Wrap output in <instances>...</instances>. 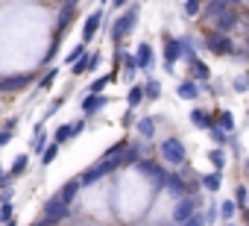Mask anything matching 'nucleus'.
Segmentation results:
<instances>
[{
	"label": "nucleus",
	"mask_w": 249,
	"mask_h": 226,
	"mask_svg": "<svg viewBox=\"0 0 249 226\" xmlns=\"http://www.w3.org/2000/svg\"><path fill=\"white\" fill-rule=\"evenodd\" d=\"M117 168H123L120 165V156H103L97 165H91L82 176H76L79 179V185H94L97 179H103V176H108L111 170H117Z\"/></svg>",
	"instance_id": "1"
},
{
	"label": "nucleus",
	"mask_w": 249,
	"mask_h": 226,
	"mask_svg": "<svg viewBox=\"0 0 249 226\" xmlns=\"http://www.w3.org/2000/svg\"><path fill=\"white\" fill-rule=\"evenodd\" d=\"M135 24H138V6H132V9H126L123 15L114 18V24H111V41L126 38V36L135 30Z\"/></svg>",
	"instance_id": "2"
},
{
	"label": "nucleus",
	"mask_w": 249,
	"mask_h": 226,
	"mask_svg": "<svg viewBox=\"0 0 249 226\" xmlns=\"http://www.w3.org/2000/svg\"><path fill=\"white\" fill-rule=\"evenodd\" d=\"M159 153H161V159L167 165H185V156H188V150H185V144L179 138H164Z\"/></svg>",
	"instance_id": "3"
},
{
	"label": "nucleus",
	"mask_w": 249,
	"mask_h": 226,
	"mask_svg": "<svg viewBox=\"0 0 249 226\" xmlns=\"http://www.w3.org/2000/svg\"><path fill=\"white\" fill-rule=\"evenodd\" d=\"M68 214H71V206H68V203H62L59 197H50V200L44 203V220L59 223V220H65Z\"/></svg>",
	"instance_id": "4"
},
{
	"label": "nucleus",
	"mask_w": 249,
	"mask_h": 226,
	"mask_svg": "<svg viewBox=\"0 0 249 226\" xmlns=\"http://www.w3.org/2000/svg\"><path fill=\"white\" fill-rule=\"evenodd\" d=\"M33 74H18V76H3L0 79V91L3 94H15V91H24L27 85H33Z\"/></svg>",
	"instance_id": "5"
},
{
	"label": "nucleus",
	"mask_w": 249,
	"mask_h": 226,
	"mask_svg": "<svg viewBox=\"0 0 249 226\" xmlns=\"http://www.w3.org/2000/svg\"><path fill=\"white\" fill-rule=\"evenodd\" d=\"M135 165H138V170H141L144 176L156 179V185H159V188L164 185V179H167V170H164V168H161L159 162H150V159H138Z\"/></svg>",
	"instance_id": "6"
},
{
	"label": "nucleus",
	"mask_w": 249,
	"mask_h": 226,
	"mask_svg": "<svg viewBox=\"0 0 249 226\" xmlns=\"http://www.w3.org/2000/svg\"><path fill=\"white\" fill-rule=\"evenodd\" d=\"M108 106V97L106 94H88L82 103H79V109H82V115L88 118V115H97L100 109H106Z\"/></svg>",
	"instance_id": "7"
},
{
	"label": "nucleus",
	"mask_w": 249,
	"mask_h": 226,
	"mask_svg": "<svg viewBox=\"0 0 249 226\" xmlns=\"http://www.w3.org/2000/svg\"><path fill=\"white\" fill-rule=\"evenodd\" d=\"M205 47H208L211 53H220V56H229V53H231V41H229L223 33H211V36L205 38Z\"/></svg>",
	"instance_id": "8"
},
{
	"label": "nucleus",
	"mask_w": 249,
	"mask_h": 226,
	"mask_svg": "<svg viewBox=\"0 0 249 226\" xmlns=\"http://www.w3.org/2000/svg\"><path fill=\"white\" fill-rule=\"evenodd\" d=\"M100 24H103V12L97 9V12H91V15L85 18V24H82V44H88V41H91V38L97 36Z\"/></svg>",
	"instance_id": "9"
},
{
	"label": "nucleus",
	"mask_w": 249,
	"mask_h": 226,
	"mask_svg": "<svg viewBox=\"0 0 249 226\" xmlns=\"http://www.w3.org/2000/svg\"><path fill=\"white\" fill-rule=\"evenodd\" d=\"M194 208H196V200L179 197V203H176V208H173V220H176V223H185V220L194 214Z\"/></svg>",
	"instance_id": "10"
},
{
	"label": "nucleus",
	"mask_w": 249,
	"mask_h": 226,
	"mask_svg": "<svg viewBox=\"0 0 249 226\" xmlns=\"http://www.w3.org/2000/svg\"><path fill=\"white\" fill-rule=\"evenodd\" d=\"M179 56H182V44H179V38H167V41H164V68L173 71V65H176Z\"/></svg>",
	"instance_id": "11"
},
{
	"label": "nucleus",
	"mask_w": 249,
	"mask_h": 226,
	"mask_svg": "<svg viewBox=\"0 0 249 226\" xmlns=\"http://www.w3.org/2000/svg\"><path fill=\"white\" fill-rule=\"evenodd\" d=\"M135 65H138V71H150V68H153V47H150L147 41L138 44V50H135Z\"/></svg>",
	"instance_id": "12"
},
{
	"label": "nucleus",
	"mask_w": 249,
	"mask_h": 226,
	"mask_svg": "<svg viewBox=\"0 0 249 226\" xmlns=\"http://www.w3.org/2000/svg\"><path fill=\"white\" fill-rule=\"evenodd\" d=\"M234 24H237V15H234V9H226L223 15H217L214 18V27H217V33H229V30H234Z\"/></svg>",
	"instance_id": "13"
},
{
	"label": "nucleus",
	"mask_w": 249,
	"mask_h": 226,
	"mask_svg": "<svg viewBox=\"0 0 249 226\" xmlns=\"http://www.w3.org/2000/svg\"><path fill=\"white\" fill-rule=\"evenodd\" d=\"M27 168H30V156H27V153H21V156H15V162H12V168L6 170V179L12 182V179H18V176H24V173H27Z\"/></svg>",
	"instance_id": "14"
},
{
	"label": "nucleus",
	"mask_w": 249,
	"mask_h": 226,
	"mask_svg": "<svg viewBox=\"0 0 249 226\" xmlns=\"http://www.w3.org/2000/svg\"><path fill=\"white\" fill-rule=\"evenodd\" d=\"M47 144H50V138H47L44 127H41V124H36V130H33V138H30V150H33V153H41Z\"/></svg>",
	"instance_id": "15"
},
{
	"label": "nucleus",
	"mask_w": 249,
	"mask_h": 226,
	"mask_svg": "<svg viewBox=\"0 0 249 226\" xmlns=\"http://www.w3.org/2000/svg\"><path fill=\"white\" fill-rule=\"evenodd\" d=\"M79 188H82V185H79V179H71V182H65V185L59 188V194H56V197H59L62 203H68V206H71V203L76 200V194H79Z\"/></svg>",
	"instance_id": "16"
},
{
	"label": "nucleus",
	"mask_w": 249,
	"mask_h": 226,
	"mask_svg": "<svg viewBox=\"0 0 249 226\" xmlns=\"http://www.w3.org/2000/svg\"><path fill=\"white\" fill-rule=\"evenodd\" d=\"M15 132H18V118H6L3 121V130H0V150H3L15 138Z\"/></svg>",
	"instance_id": "17"
},
{
	"label": "nucleus",
	"mask_w": 249,
	"mask_h": 226,
	"mask_svg": "<svg viewBox=\"0 0 249 226\" xmlns=\"http://www.w3.org/2000/svg\"><path fill=\"white\" fill-rule=\"evenodd\" d=\"M176 94H179L182 100H196V97H199V85H196L194 79H185V82H179Z\"/></svg>",
	"instance_id": "18"
},
{
	"label": "nucleus",
	"mask_w": 249,
	"mask_h": 226,
	"mask_svg": "<svg viewBox=\"0 0 249 226\" xmlns=\"http://www.w3.org/2000/svg\"><path fill=\"white\" fill-rule=\"evenodd\" d=\"M161 188H167V191H173L176 197H185L188 194V188H185V182H182V176H176V173H167V179H164V185Z\"/></svg>",
	"instance_id": "19"
},
{
	"label": "nucleus",
	"mask_w": 249,
	"mask_h": 226,
	"mask_svg": "<svg viewBox=\"0 0 249 226\" xmlns=\"http://www.w3.org/2000/svg\"><path fill=\"white\" fill-rule=\"evenodd\" d=\"M229 9V0H208V9H205V15H208V21H214L217 15H223Z\"/></svg>",
	"instance_id": "20"
},
{
	"label": "nucleus",
	"mask_w": 249,
	"mask_h": 226,
	"mask_svg": "<svg viewBox=\"0 0 249 226\" xmlns=\"http://www.w3.org/2000/svg\"><path fill=\"white\" fill-rule=\"evenodd\" d=\"M191 121H194L199 130H208V127H214L211 115H208V112H202V109H194V112H191Z\"/></svg>",
	"instance_id": "21"
},
{
	"label": "nucleus",
	"mask_w": 249,
	"mask_h": 226,
	"mask_svg": "<svg viewBox=\"0 0 249 226\" xmlns=\"http://www.w3.org/2000/svg\"><path fill=\"white\" fill-rule=\"evenodd\" d=\"M126 103H129V109H138V106L144 103V85H132V88H129Z\"/></svg>",
	"instance_id": "22"
},
{
	"label": "nucleus",
	"mask_w": 249,
	"mask_h": 226,
	"mask_svg": "<svg viewBox=\"0 0 249 226\" xmlns=\"http://www.w3.org/2000/svg\"><path fill=\"white\" fill-rule=\"evenodd\" d=\"M191 74H194V79L205 82V79H208V65L199 62V59H194V62H191Z\"/></svg>",
	"instance_id": "23"
},
{
	"label": "nucleus",
	"mask_w": 249,
	"mask_h": 226,
	"mask_svg": "<svg viewBox=\"0 0 249 226\" xmlns=\"http://www.w3.org/2000/svg\"><path fill=\"white\" fill-rule=\"evenodd\" d=\"M135 127H138V132H141L144 138H153V135H156V121H153V118H141Z\"/></svg>",
	"instance_id": "24"
},
{
	"label": "nucleus",
	"mask_w": 249,
	"mask_h": 226,
	"mask_svg": "<svg viewBox=\"0 0 249 226\" xmlns=\"http://www.w3.org/2000/svg\"><path fill=\"white\" fill-rule=\"evenodd\" d=\"M53 144H65V141H71V124H62V127H56V132H53V138H50Z\"/></svg>",
	"instance_id": "25"
},
{
	"label": "nucleus",
	"mask_w": 249,
	"mask_h": 226,
	"mask_svg": "<svg viewBox=\"0 0 249 226\" xmlns=\"http://www.w3.org/2000/svg\"><path fill=\"white\" fill-rule=\"evenodd\" d=\"M56 156H59V144H53V141H50V144L41 150V165H44V168H47V165H53V162H56Z\"/></svg>",
	"instance_id": "26"
},
{
	"label": "nucleus",
	"mask_w": 249,
	"mask_h": 226,
	"mask_svg": "<svg viewBox=\"0 0 249 226\" xmlns=\"http://www.w3.org/2000/svg\"><path fill=\"white\" fill-rule=\"evenodd\" d=\"M220 182H223V176H220V170H214V173H208V176H202V188H205V191H217V188H220Z\"/></svg>",
	"instance_id": "27"
},
{
	"label": "nucleus",
	"mask_w": 249,
	"mask_h": 226,
	"mask_svg": "<svg viewBox=\"0 0 249 226\" xmlns=\"http://www.w3.org/2000/svg\"><path fill=\"white\" fill-rule=\"evenodd\" d=\"M12 217H15V203H12V200L0 203V223H6V220H12Z\"/></svg>",
	"instance_id": "28"
},
{
	"label": "nucleus",
	"mask_w": 249,
	"mask_h": 226,
	"mask_svg": "<svg viewBox=\"0 0 249 226\" xmlns=\"http://www.w3.org/2000/svg\"><path fill=\"white\" fill-rule=\"evenodd\" d=\"M111 79H114V74H111V76H100V79H94V82L88 85V94H103V88H106Z\"/></svg>",
	"instance_id": "29"
},
{
	"label": "nucleus",
	"mask_w": 249,
	"mask_h": 226,
	"mask_svg": "<svg viewBox=\"0 0 249 226\" xmlns=\"http://www.w3.org/2000/svg\"><path fill=\"white\" fill-rule=\"evenodd\" d=\"M159 94H161V85H159L156 79H150V82L144 85V100H159Z\"/></svg>",
	"instance_id": "30"
},
{
	"label": "nucleus",
	"mask_w": 249,
	"mask_h": 226,
	"mask_svg": "<svg viewBox=\"0 0 249 226\" xmlns=\"http://www.w3.org/2000/svg\"><path fill=\"white\" fill-rule=\"evenodd\" d=\"M217 121H220V130H223V132H231V130H234V118H231V112H220Z\"/></svg>",
	"instance_id": "31"
},
{
	"label": "nucleus",
	"mask_w": 249,
	"mask_h": 226,
	"mask_svg": "<svg viewBox=\"0 0 249 226\" xmlns=\"http://www.w3.org/2000/svg\"><path fill=\"white\" fill-rule=\"evenodd\" d=\"M56 76H59V71H56V68H50V71L38 79V88H41V91H44V88H50V85L56 82Z\"/></svg>",
	"instance_id": "32"
},
{
	"label": "nucleus",
	"mask_w": 249,
	"mask_h": 226,
	"mask_svg": "<svg viewBox=\"0 0 249 226\" xmlns=\"http://www.w3.org/2000/svg\"><path fill=\"white\" fill-rule=\"evenodd\" d=\"M85 53H88V50H85V44L79 41V44H76V47H73V50H71V53L65 56V62H68V65H73V62H76L79 56H85Z\"/></svg>",
	"instance_id": "33"
},
{
	"label": "nucleus",
	"mask_w": 249,
	"mask_h": 226,
	"mask_svg": "<svg viewBox=\"0 0 249 226\" xmlns=\"http://www.w3.org/2000/svg\"><path fill=\"white\" fill-rule=\"evenodd\" d=\"M85 127H88V124H85V118H79V121H71V138H76L79 132H85Z\"/></svg>",
	"instance_id": "34"
},
{
	"label": "nucleus",
	"mask_w": 249,
	"mask_h": 226,
	"mask_svg": "<svg viewBox=\"0 0 249 226\" xmlns=\"http://www.w3.org/2000/svg\"><path fill=\"white\" fill-rule=\"evenodd\" d=\"M208 159L217 165V170H223V165H226V156H223V150H211V153H208Z\"/></svg>",
	"instance_id": "35"
},
{
	"label": "nucleus",
	"mask_w": 249,
	"mask_h": 226,
	"mask_svg": "<svg viewBox=\"0 0 249 226\" xmlns=\"http://www.w3.org/2000/svg\"><path fill=\"white\" fill-rule=\"evenodd\" d=\"M196 12H199V0H185V15L194 18Z\"/></svg>",
	"instance_id": "36"
},
{
	"label": "nucleus",
	"mask_w": 249,
	"mask_h": 226,
	"mask_svg": "<svg viewBox=\"0 0 249 226\" xmlns=\"http://www.w3.org/2000/svg\"><path fill=\"white\" fill-rule=\"evenodd\" d=\"M220 214H223V217L229 220V217L234 214V203H231V200H229V203H223V206H220Z\"/></svg>",
	"instance_id": "37"
},
{
	"label": "nucleus",
	"mask_w": 249,
	"mask_h": 226,
	"mask_svg": "<svg viewBox=\"0 0 249 226\" xmlns=\"http://www.w3.org/2000/svg\"><path fill=\"white\" fill-rule=\"evenodd\" d=\"M176 226H205V220H202V217H196V214H191L185 223H176Z\"/></svg>",
	"instance_id": "38"
},
{
	"label": "nucleus",
	"mask_w": 249,
	"mask_h": 226,
	"mask_svg": "<svg viewBox=\"0 0 249 226\" xmlns=\"http://www.w3.org/2000/svg\"><path fill=\"white\" fill-rule=\"evenodd\" d=\"M100 68V53H88V71H97Z\"/></svg>",
	"instance_id": "39"
},
{
	"label": "nucleus",
	"mask_w": 249,
	"mask_h": 226,
	"mask_svg": "<svg viewBox=\"0 0 249 226\" xmlns=\"http://www.w3.org/2000/svg\"><path fill=\"white\" fill-rule=\"evenodd\" d=\"M208 130H211V138H214V141H220V144L226 141V132H223L220 127H208Z\"/></svg>",
	"instance_id": "40"
},
{
	"label": "nucleus",
	"mask_w": 249,
	"mask_h": 226,
	"mask_svg": "<svg viewBox=\"0 0 249 226\" xmlns=\"http://www.w3.org/2000/svg\"><path fill=\"white\" fill-rule=\"evenodd\" d=\"M217 214H220V208H217V206H211V208L205 211V217H202V220H205V223H214V220H217Z\"/></svg>",
	"instance_id": "41"
},
{
	"label": "nucleus",
	"mask_w": 249,
	"mask_h": 226,
	"mask_svg": "<svg viewBox=\"0 0 249 226\" xmlns=\"http://www.w3.org/2000/svg\"><path fill=\"white\" fill-rule=\"evenodd\" d=\"M12 194H15V191H12L9 185H0V203H6V200H12Z\"/></svg>",
	"instance_id": "42"
},
{
	"label": "nucleus",
	"mask_w": 249,
	"mask_h": 226,
	"mask_svg": "<svg viewBox=\"0 0 249 226\" xmlns=\"http://www.w3.org/2000/svg\"><path fill=\"white\" fill-rule=\"evenodd\" d=\"M62 103H65L62 97H59V100H53V103H50V109L44 112V118H50V115H53V112H59V109H62Z\"/></svg>",
	"instance_id": "43"
},
{
	"label": "nucleus",
	"mask_w": 249,
	"mask_h": 226,
	"mask_svg": "<svg viewBox=\"0 0 249 226\" xmlns=\"http://www.w3.org/2000/svg\"><path fill=\"white\" fill-rule=\"evenodd\" d=\"M249 88V76H240L237 82H234V91H246Z\"/></svg>",
	"instance_id": "44"
},
{
	"label": "nucleus",
	"mask_w": 249,
	"mask_h": 226,
	"mask_svg": "<svg viewBox=\"0 0 249 226\" xmlns=\"http://www.w3.org/2000/svg\"><path fill=\"white\" fill-rule=\"evenodd\" d=\"M246 203V188H237V206H243Z\"/></svg>",
	"instance_id": "45"
},
{
	"label": "nucleus",
	"mask_w": 249,
	"mask_h": 226,
	"mask_svg": "<svg viewBox=\"0 0 249 226\" xmlns=\"http://www.w3.org/2000/svg\"><path fill=\"white\" fill-rule=\"evenodd\" d=\"M123 127H132V109L126 112V115H123Z\"/></svg>",
	"instance_id": "46"
},
{
	"label": "nucleus",
	"mask_w": 249,
	"mask_h": 226,
	"mask_svg": "<svg viewBox=\"0 0 249 226\" xmlns=\"http://www.w3.org/2000/svg\"><path fill=\"white\" fill-rule=\"evenodd\" d=\"M126 3H129V0H111V6H114V9H123Z\"/></svg>",
	"instance_id": "47"
},
{
	"label": "nucleus",
	"mask_w": 249,
	"mask_h": 226,
	"mask_svg": "<svg viewBox=\"0 0 249 226\" xmlns=\"http://www.w3.org/2000/svg\"><path fill=\"white\" fill-rule=\"evenodd\" d=\"M0 185H9V179H6V170H3V165H0Z\"/></svg>",
	"instance_id": "48"
},
{
	"label": "nucleus",
	"mask_w": 249,
	"mask_h": 226,
	"mask_svg": "<svg viewBox=\"0 0 249 226\" xmlns=\"http://www.w3.org/2000/svg\"><path fill=\"white\" fill-rule=\"evenodd\" d=\"M0 226H18V220L12 217V220H6V223H0Z\"/></svg>",
	"instance_id": "49"
},
{
	"label": "nucleus",
	"mask_w": 249,
	"mask_h": 226,
	"mask_svg": "<svg viewBox=\"0 0 249 226\" xmlns=\"http://www.w3.org/2000/svg\"><path fill=\"white\" fill-rule=\"evenodd\" d=\"M65 6H71V9H73V6H76V0H65Z\"/></svg>",
	"instance_id": "50"
},
{
	"label": "nucleus",
	"mask_w": 249,
	"mask_h": 226,
	"mask_svg": "<svg viewBox=\"0 0 249 226\" xmlns=\"http://www.w3.org/2000/svg\"><path fill=\"white\" fill-rule=\"evenodd\" d=\"M103 3H106V0H103Z\"/></svg>",
	"instance_id": "51"
}]
</instances>
